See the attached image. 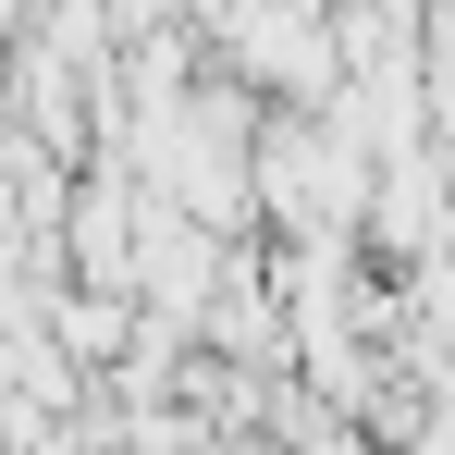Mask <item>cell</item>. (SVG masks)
I'll list each match as a JSON object with an SVG mask.
<instances>
[{"label":"cell","mask_w":455,"mask_h":455,"mask_svg":"<svg viewBox=\"0 0 455 455\" xmlns=\"http://www.w3.org/2000/svg\"><path fill=\"white\" fill-rule=\"evenodd\" d=\"M50 332H62L75 357H111V345H124V307H111V296H62V307H50Z\"/></svg>","instance_id":"cell-2"},{"label":"cell","mask_w":455,"mask_h":455,"mask_svg":"<svg viewBox=\"0 0 455 455\" xmlns=\"http://www.w3.org/2000/svg\"><path fill=\"white\" fill-rule=\"evenodd\" d=\"M357 136H332V124H283L271 148H259V185H271V210H283V234H345V210H357Z\"/></svg>","instance_id":"cell-1"}]
</instances>
